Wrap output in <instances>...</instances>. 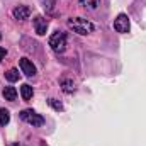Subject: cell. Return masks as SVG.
Segmentation results:
<instances>
[{
  "instance_id": "cell-6",
  "label": "cell",
  "mask_w": 146,
  "mask_h": 146,
  "mask_svg": "<svg viewBox=\"0 0 146 146\" xmlns=\"http://www.w3.org/2000/svg\"><path fill=\"white\" fill-rule=\"evenodd\" d=\"M21 70H22V73H24L26 76H34V75H36V66H34L33 61L27 60V58H22V60H21Z\"/></svg>"
},
{
  "instance_id": "cell-9",
  "label": "cell",
  "mask_w": 146,
  "mask_h": 146,
  "mask_svg": "<svg viewBox=\"0 0 146 146\" xmlns=\"http://www.w3.org/2000/svg\"><path fill=\"white\" fill-rule=\"evenodd\" d=\"M21 95H22L24 100H29V99L33 97V87H31L29 83H24V85L21 87Z\"/></svg>"
},
{
  "instance_id": "cell-5",
  "label": "cell",
  "mask_w": 146,
  "mask_h": 146,
  "mask_svg": "<svg viewBox=\"0 0 146 146\" xmlns=\"http://www.w3.org/2000/svg\"><path fill=\"white\" fill-rule=\"evenodd\" d=\"M48 19H44L42 15H36L34 17V29H36V33L39 36H44L46 34V31H48Z\"/></svg>"
},
{
  "instance_id": "cell-11",
  "label": "cell",
  "mask_w": 146,
  "mask_h": 146,
  "mask_svg": "<svg viewBox=\"0 0 146 146\" xmlns=\"http://www.w3.org/2000/svg\"><path fill=\"white\" fill-rule=\"evenodd\" d=\"M10 121V114L7 109H0V126H7Z\"/></svg>"
},
{
  "instance_id": "cell-7",
  "label": "cell",
  "mask_w": 146,
  "mask_h": 146,
  "mask_svg": "<svg viewBox=\"0 0 146 146\" xmlns=\"http://www.w3.org/2000/svg\"><path fill=\"white\" fill-rule=\"evenodd\" d=\"M12 14H14V17H15L17 21H26V19H29V15H31V9L26 7V5H19V7L14 9Z\"/></svg>"
},
{
  "instance_id": "cell-4",
  "label": "cell",
  "mask_w": 146,
  "mask_h": 146,
  "mask_svg": "<svg viewBox=\"0 0 146 146\" xmlns=\"http://www.w3.org/2000/svg\"><path fill=\"white\" fill-rule=\"evenodd\" d=\"M129 27H131V24H129V19H127V15L126 14H119L117 15V19L114 21V29L117 31V33H129Z\"/></svg>"
},
{
  "instance_id": "cell-12",
  "label": "cell",
  "mask_w": 146,
  "mask_h": 146,
  "mask_svg": "<svg viewBox=\"0 0 146 146\" xmlns=\"http://www.w3.org/2000/svg\"><path fill=\"white\" fill-rule=\"evenodd\" d=\"M5 78H7L9 82H17V80H19V70H15V68H10L9 72L5 73Z\"/></svg>"
},
{
  "instance_id": "cell-10",
  "label": "cell",
  "mask_w": 146,
  "mask_h": 146,
  "mask_svg": "<svg viewBox=\"0 0 146 146\" xmlns=\"http://www.w3.org/2000/svg\"><path fill=\"white\" fill-rule=\"evenodd\" d=\"M3 97H5V100H15L17 90H15L14 87H5V88H3Z\"/></svg>"
},
{
  "instance_id": "cell-14",
  "label": "cell",
  "mask_w": 146,
  "mask_h": 146,
  "mask_svg": "<svg viewBox=\"0 0 146 146\" xmlns=\"http://www.w3.org/2000/svg\"><path fill=\"white\" fill-rule=\"evenodd\" d=\"M48 102H49V106H51L54 110H58V112H60V110H63V106H61V102H60V100H56V99H49Z\"/></svg>"
},
{
  "instance_id": "cell-8",
  "label": "cell",
  "mask_w": 146,
  "mask_h": 146,
  "mask_svg": "<svg viewBox=\"0 0 146 146\" xmlns=\"http://www.w3.org/2000/svg\"><path fill=\"white\" fill-rule=\"evenodd\" d=\"M60 85H61L63 92H66V94L75 92V83H73V80H70V78H63V80L60 82Z\"/></svg>"
},
{
  "instance_id": "cell-13",
  "label": "cell",
  "mask_w": 146,
  "mask_h": 146,
  "mask_svg": "<svg viewBox=\"0 0 146 146\" xmlns=\"http://www.w3.org/2000/svg\"><path fill=\"white\" fill-rule=\"evenodd\" d=\"M80 3H82L83 7H87V9L94 10V9H97V5H99V0H80Z\"/></svg>"
},
{
  "instance_id": "cell-16",
  "label": "cell",
  "mask_w": 146,
  "mask_h": 146,
  "mask_svg": "<svg viewBox=\"0 0 146 146\" xmlns=\"http://www.w3.org/2000/svg\"><path fill=\"white\" fill-rule=\"evenodd\" d=\"M12 146H21V145H12Z\"/></svg>"
},
{
  "instance_id": "cell-17",
  "label": "cell",
  "mask_w": 146,
  "mask_h": 146,
  "mask_svg": "<svg viewBox=\"0 0 146 146\" xmlns=\"http://www.w3.org/2000/svg\"><path fill=\"white\" fill-rule=\"evenodd\" d=\"M0 37H2V36H0Z\"/></svg>"
},
{
  "instance_id": "cell-1",
  "label": "cell",
  "mask_w": 146,
  "mask_h": 146,
  "mask_svg": "<svg viewBox=\"0 0 146 146\" xmlns=\"http://www.w3.org/2000/svg\"><path fill=\"white\" fill-rule=\"evenodd\" d=\"M68 27H72L75 33L82 34V36H87L90 33H94L95 26L87 21V19H82V17H75V19H68Z\"/></svg>"
},
{
  "instance_id": "cell-3",
  "label": "cell",
  "mask_w": 146,
  "mask_h": 146,
  "mask_svg": "<svg viewBox=\"0 0 146 146\" xmlns=\"http://www.w3.org/2000/svg\"><path fill=\"white\" fill-rule=\"evenodd\" d=\"M21 119L22 121H26V122H29L33 127H39V126H42L44 124V117L42 115H39L36 114L33 109H26L21 112Z\"/></svg>"
},
{
  "instance_id": "cell-2",
  "label": "cell",
  "mask_w": 146,
  "mask_h": 146,
  "mask_svg": "<svg viewBox=\"0 0 146 146\" xmlns=\"http://www.w3.org/2000/svg\"><path fill=\"white\" fill-rule=\"evenodd\" d=\"M49 46L56 53H63L66 49V34L61 31H56L53 36L49 37Z\"/></svg>"
},
{
  "instance_id": "cell-15",
  "label": "cell",
  "mask_w": 146,
  "mask_h": 146,
  "mask_svg": "<svg viewBox=\"0 0 146 146\" xmlns=\"http://www.w3.org/2000/svg\"><path fill=\"white\" fill-rule=\"evenodd\" d=\"M5 54H7V51H5L3 48H0V61L3 60V56H5Z\"/></svg>"
}]
</instances>
